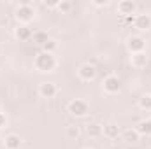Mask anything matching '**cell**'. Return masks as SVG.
<instances>
[{"label": "cell", "instance_id": "obj_19", "mask_svg": "<svg viewBox=\"0 0 151 149\" xmlns=\"http://www.w3.org/2000/svg\"><path fill=\"white\" fill-rule=\"evenodd\" d=\"M139 107L144 111H151V95H142L139 98Z\"/></svg>", "mask_w": 151, "mask_h": 149}, {"label": "cell", "instance_id": "obj_9", "mask_svg": "<svg viewBox=\"0 0 151 149\" xmlns=\"http://www.w3.org/2000/svg\"><path fill=\"white\" fill-rule=\"evenodd\" d=\"M134 27H135L137 30H141V32H148L151 28V16L150 14H137Z\"/></svg>", "mask_w": 151, "mask_h": 149}, {"label": "cell", "instance_id": "obj_8", "mask_svg": "<svg viewBox=\"0 0 151 149\" xmlns=\"http://www.w3.org/2000/svg\"><path fill=\"white\" fill-rule=\"evenodd\" d=\"M39 93H40L42 98H53L58 93V88H56L55 82H42L39 86Z\"/></svg>", "mask_w": 151, "mask_h": 149}, {"label": "cell", "instance_id": "obj_26", "mask_svg": "<svg viewBox=\"0 0 151 149\" xmlns=\"http://www.w3.org/2000/svg\"><path fill=\"white\" fill-rule=\"evenodd\" d=\"M148 144H150V146H151V135H150V137H148Z\"/></svg>", "mask_w": 151, "mask_h": 149}, {"label": "cell", "instance_id": "obj_18", "mask_svg": "<svg viewBox=\"0 0 151 149\" xmlns=\"http://www.w3.org/2000/svg\"><path fill=\"white\" fill-rule=\"evenodd\" d=\"M47 40H49V37H47L46 32H35V34H34V42H35L37 46H40V47H42Z\"/></svg>", "mask_w": 151, "mask_h": 149}, {"label": "cell", "instance_id": "obj_2", "mask_svg": "<svg viewBox=\"0 0 151 149\" xmlns=\"http://www.w3.org/2000/svg\"><path fill=\"white\" fill-rule=\"evenodd\" d=\"M34 16H35V11H34V7H32L28 2L21 4V5L16 9V19L21 21V23H28V21H32Z\"/></svg>", "mask_w": 151, "mask_h": 149}, {"label": "cell", "instance_id": "obj_27", "mask_svg": "<svg viewBox=\"0 0 151 149\" xmlns=\"http://www.w3.org/2000/svg\"><path fill=\"white\" fill-rule=\"evenodd\" d=\"M83 149H91V148H83Z\"/></svg>", "mask_w": 151, "mask_h": 149}, {"label": "cell", "instance_id": "obj_12", "mask_svg": "<svg viewBox=\"0 0 151 149\" xmlns=\"http://www.w3.org/2000/svg\"><path fill=\"white\" fill-rule=\"evenodd\" d=\"M130 62H132V67L135 69H144L146 63H148V54L142 51V53H135L130 56Z\"/></svg>", "mask_w": 151, "mask_h": 149}, {"label": "cell", "instance_id": "obj_23", "mask_svg": "<svg viewBox=\"0 0 151 149\" xmlns=\"http://www.w3.org/2000/svg\"><path fill=\"white\" fill-rule=\"evenodd\" d=\"M93 4H95L97 7H106V5H109V2H107V0H95Z\"/></svg>", "mask_w": 151, "mask_h": 149}, {"label": "cell", "instance_id": "obj_17", "mask_svg": "<svg viewBox=\"0 0 151 149\" xmlns=\"http://www.w3.org/2000/svg\"><path fill=\"white\" fill-rule=\"evenodd\" d=\"M79 126L77 125H70V126H67V130H65V135H67V139H72L76 140L77 137H79Z\"/></svg>", "mask_w": 151, "mask_h": 149}, {"label": "cell", "instance_id": "obj_20", "mask_svg": "<svg viewBox=\"0 0 151 149\" xmlns=\"http://www.w3.org/2000/svg\"><path fill=\"white\" fill-rule=\"evenodd\" d=\"M70 9H72V2H69V0H62V2L58 4V11H62L63 14H67Z\"/></svg>", "mask_w": 151, "mask_h": 149}, {"label": "cell", "instance_id": "obj_1", "mask_svg": "<svg viewBox=\"0 0 151 149\" xmlns=\"http://www.w3.org/2000/svg\"><path fill=\"white\" fill-rule=\"evenodd\" d=\"M35 67L40 72H51L55 70L56 67V58L53 53H46V51H40L37 56H35Z\"/></svg>", "mask_w": 151, "mask_h": 149}, {"label": "cell", "instance_id": "obj_3", "mask_svg": "<svg viewBox=\"0 0 151 149\" xmlns=\"http://www.w3.org/2000/svg\"><path fill=\"white\" fill-rule=\"evenodd\" d=\"M69 112L76 116V117H83V116H86L88 112H90V107H88V104L84 102V100H81V98H76L72 100L70 104H69Z\"/></svg>", "mask_w": 151, "mask_h": 149}, {"label": "cell", "instance_id": "obj_21", "mask_svg": "<svg viewBox=\"0 0 151 149\" xmlns=\"http://www.w3.org/2000/svg\"><path fill=\"white\" fill-rule=\"evenodd\" d=\"M55 49H56V42H55L53 39H49V40L42 46V51H46V53H53Z\"/></svg>", "mask_w": 151, "mask_h": 149}, {"label": "cell", "instance_id": "obj_6", "mask_svg": "<svg viewBox=\"0 0 151 149\" xmlns=\"http://www.w3.org/2000/svg\"><path fill=\"white\" fill-rule=\"evenodd\" d=\"M77 74H79V77H81L83 81H93V79L97 77V69H95V65H91V63H84V65L79 67Z\"/></svg>", "mask_w": 151, "mask_h": 149}, {"label": "cell", "instance_id": "obj_4", "mask_svg": "<svg viewBox=\"0 0 151 149\" xmlns=\"http://www.w3.org/2000/svg\"><path fill=\"white\" fill-rule=\"evenodd\" d=\"M127 47L132 54L135 53H142L146 49V40L141 37V35H132V37L127 40Z\"/></svg>", "mask_w": 151, "mask_h": 149}, {"label": "cell", "instance_id": "obj_10", "mask_svg": "<svg viewBox=\"0 0 151 149\" xmlns=\"http://www.w3.org/2000/svg\"><path fill=\"white\" fill-rule=\"evenodd\" d=\"M84 130H86V135H88V137H91V139H97V137L104 135V125H100V123H97V121L88 123Z\"/></svg>", "mask_w": 151, "mask_h": 149}, {"label": "cell", "instance_id": "obj_14", "mask_svg": "<svg viewBox=\"0 0 151 149\" xmlns=\"http://www.w3.org/2000/svg\"><path fill=\"white\" fill-rule=\"evenodd\" d=\"M4 146H5V149H19L21 148V139H19V135H16V133L7 135L5 140H4Z\"/></svg>", "mask_w": 151, "mask_h": 149}, {"label": "cell", "instance_id": "obj_11", "mask_svg": "<svg viewBox=\"0 0 151 149\" xmlns=\"http://www.w3.org/2000/svg\"><path fill=\"white\" fill-rule=\"evenodd\" d=\"M141 139V135L135 132V128H127L123 133H121V140L125 144H137Z\"/></svg>", "mask_w": 151, "mask_h": 149}, {"label": "cell", "instance_id": "obj_22", "mask_svg": "<svg viewBox=\"0 0 151 149\" xmlns=\"http://www.w3.org/2000/svg\"><path fill=\"white\" fill-rule=\"evenodd\" d=\"M58 4H60V0H49V2L46 0V2H44L46 7H58Z\"/></svg>", "mask_w": 151, "mask_h": 149}, {"label": "cell", "instance_id": "obj_15", "mask_svg": "<svg viewBox=\"0 0 151 149\" xmlns=\"http://www.w3.org/2000/svg\"><path fill=\"white\" fill-rule=\"evenodd\" d=\"M134 128H135V132H137L139 135L150 137L151 135V119H142V121H139Z\"/></svg>", "mask_w": 151, "mask_h": 149}, {"label": "cell", "instance_id": "obj_5", "mask_svg": "<svg viewBox=\"0 0 151 149\" xmlns=\"http://www.w3.org/2000/svg\"><path fill=\"white\" fill-rule=\"evenodd\" d=\"M135 11H137V4L134 0H121L118 4V12L121 16H135Z\"/></svg>", "mask_w": 151, "mask_h": 149}, {"label": "cell", "instance_id": "obj_7", "mask_svg": "<svg viewBox=\"0 0 151 149\" xmlns=\"http://www.w3.org/2000/svg\"><path fill=\"white\" fill-rule=\"evenodd\" d=\"M104 90H106L107 93H118V91L121 90V81H119V77H116V75H107V77L104 79Z\"/></svg>", "mask_w": 151, "mask_h": 149}, {"label": "cell", "instance_id": "obj_25", "mask_svg": "<svg viewBox=\"0 0 151 149\" xmlns=\"http://www.w3.org/2000/svg\"><path fill=\"white\" fill-rule=\"evenodd\" d=\"M125 23L127 25H134L135 23V16H125Z\"/></svg>", "mask_w": 151, "mask_h": 149}, {"label": "cell", "instance_id": "obj_13", "mask_svg": "<svg viewBox=\"0 0 151 149\" xmlns=\"http://www.w3.org/2000/svg\"><path fill=\"white\" fill-rule=\"evenodd\" d=\"M14 35L18 40H28V39L34 37V34H32V28L28 27V25H19L16 30H14Z\"/></svg>", "mask_w": 151, "mask_h": 149}, {"label": "cell", "instance_id": "obj_28", "mask_svg": "<svg viewBox=\"0 0 151 149\" xmlns=\"http://www.w3.org/2000/svg\"><path fill=\"white\" fill-rule=\"evenodd\" d=\"M0 51H2V47H0Z\"/></svg>", "mask_w": 151, "mask_h": 149}, {"label": "cell", "instance_id": "obj_16", "mask_svg": "<svg viewBox=\"0 0 151 149\" xmlns=\"http://www.w3.org/2000/svg\"><path fill=\"white\" fill-rule=\"evenodd\" d=\"M104 135L109 137V139H116L119 135V126L116 123H107L104 125Z\"/></svg>", "mask_w": 151, "mask_h": 149}, {"label": "cell", "instance_id": "obj_24", "mask_svg": "<svg viewBox=\"0 0 151 149\" xmlns=\"http://www.w3.org/2000/svg\"><path fill=\"white\" fill-rule=\"evenodd\" d=\"M5 125H7V117H5L4 112H0V128H4Z\"/></svg>", "mask_w": 151, "mask_h": 149}]
</instances>
